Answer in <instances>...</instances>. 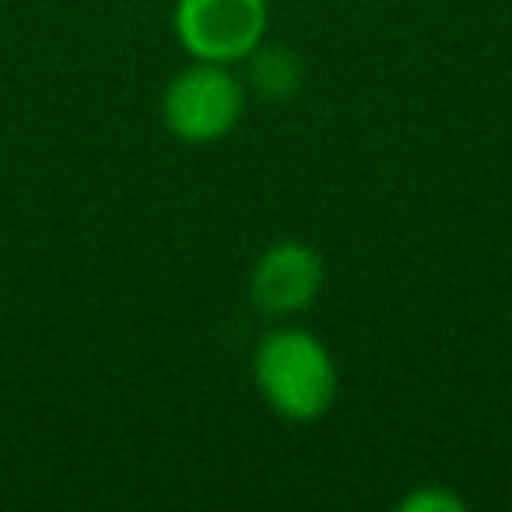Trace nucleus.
Instances as JSON below:
<instances>
[{
	"instance_id": "6",
	"label": "nucleus",
	"mask_w": 512,
	"mask_h": 512,
	"mask_svg": "<svg viewBox=\"0 0 512 512\" xmlns=\"http://www.w3.org/2000/svg\"><path fill=\"white\" fill-rule=\"evenodd\" d=\"M400 512H463L467 509V502H463L460 495H453V491L446 488H428V484H421V488H414L411 495L400 498L397 505Z\"/></svg>"
},
{
	"instance_id": "2",
	"label": "nucleus",
	"mask_w": 512,
	"mask_h": 512,
	"mask_svg": "<svg viewBox=\"0 0 512 512\" xmlns=\"http://www.w3.org/2000/svg\"><path fill=\"white\" fill-rule=\"evenodd\" d=\"M246 106L242 85L225 64H204L179 71L162 99L165 127L186 144H211L232 134Z\"/></svg>"
},
{
	"instance_id": "1",
	"label": "nucleus",
	"mask_w": 512,
	"mask_h": 512,
	"mask_svg": "<svg viewBox=\"0 0 512 512\" xmlns=\"http://www.w3.org/2000/svg\"><path fill=\"white\" fill-rule=\"evenodd\" d=\"M253 379L274 414L316 421L337 397V365L320 337L302 327H274L253 351Z\"/></svg>"
},
{
	"instance_id": "4",
	"label": "nucleus",
	"mask_w": 512,
	"mask_h": 512,
	"mask_svg": "<svg viewBox=\"0 0 512 512\" xmlns=\"http://www.w3.org/2000/svg\"><path fill=\"white\" fill-rule=\"evenodd\" d=\"M323 288V260L299 239L274 242L249 274V299L260 313L292 316L313 306Z\"/></svg>"
},
{
	"instance_id": "3",
	"label": "nucleus",
	"mask_w": 512,
	"mask_h": 512,
	"mask_svg": "<svg viewBox=\"0 0 512 512\" xmlns=\"http://www.w3.org/2000/svg\"><path fill=\"white\" fill-rule=\"evenodd\" d=\"M176 36L193 60L239 64L249 60L267 36V0H176Z\"/></svg>"
},
{
	"instance_id": "5",
	"label": "nucleus",
	"mask_w": 512,
	"mask_h": 512,
	"mask_svg": "<svg viewBox=\"0 0 512 512\" xmlns=\"http://www.w3.org/2000/svg\"><path fill=\"white\" fill-rule=\"evenodd\" d=\"M249 60H253V85L260 95H267V99H292L299 92L302 64L295 53L278 50V46H271V50L260 46Z\"/></svg>"
}]
</instances>
